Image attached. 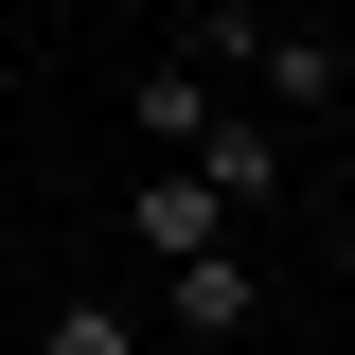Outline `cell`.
<instances>
[{
  "mask_svg": "<svg viewBox=\"0 0 355 355\" xmlns=\"http://www.w3.org/2000/svg\"><path fill=\"white\" fill-rule=\"evenodd\" d=\"M249 320H266V266H249V249H196V266H178V338H196V355L249 338Z\"/></svg>",
  "mask_w": 355,
  "mask_h": 355,
  "instance_id": "3957f363",
  "label": "cell"
},
{
  "mask_svg": "<svg viewBox=\"0 0 355 355\" xmlns=\"http://www.w3.org/2000/svg\"><path fill=\"white\" fill-rule=\"evenodd\" d=\"M142 142H160V160H196V142H214V71H196V53H160V71H142Z\"/></svg>",
  "mask_w": 355,
  "mask_h": 355,
  "instance_id": "277c9868",
  "label": "cell"
},
{
  "mask_svg": "<svg viewBox=\"0 0 355 355\" xmlns=\"http://www.w3.org/2000/svg\"><path fill=\"white\" fill-rule=\"evenodd\" d=\"M338 89H355V36H338Z\"/></svg>",
  "mask_w": 355,
  "mask_h": 355,
  "instance_id": "ba28073f",
  "label": "cell"
},
{
  "mask_svg": "<svg viewBox=\"0 0 355 355\" xmlns=\"http://www.w3.org/2000/svg\"><path fill=\"white\" fill-rule=\"evenodd\" d=\"M142 355H196V338H142Z\"/></svg>",
  "mask_w": 355,
  "mask_h": 355,
  "instance_id": "52a82bcc",
  "label": "cell"
},
{
  "mask_svg": "<svg viewBox=\"0 0 355 355\" xmlns=\"http://www.w3.org/2000/svg\"><path fill=\"white\" fill-rule=\"evenodd\" d=\"M125 231H142V249H160V266H196V249H231V196H214V178H196V160H160V178H142V196H125Z\"/></svg>",
  "mask_w": 355,
  "mask_h": 355,
  "instance_id": "6da1fadb",
  "label": "cell"
},
{
  "mask_svg": "<svg viewBox=\"0 0 355 355\" xmlns=\"http://www.w3.org/2000/svg\"><path fill=\"white\" fill-rule=\"evenodd\" d=\"M36 355H142V320H125V302H53V320H36Z\"/></svg>",
  "mask_w": 355,
  "mask_h": 355,
  "instance_id": "8992f818",
  "label": "cell"
},
{
  "mask_svg": "<svg viewBox=\"0 0 355 355\" xmlns=\"http://www.w3.org/2000/svg\"><path fill=\"white\" fill-rule=\"evenodd\" d=\"M196 178L231 196V231H249V214H284V125H266V107H214V142H196Z\"/></svg>",
  "mask_w": 355,
  "mask_h": 355,
  "instance_id": "7a4b0ae2",
  "label": "cell"
},
{
  "mask_svg": "<svg viewBox=\"0 0 355 355\" xmlns=\"http://www.w3.org/2000/svg\"><path fill=\"white\" fill-rule=\"evenodd\" d=\"M249 89L266 107H320V89H338V36H249Z\"/></svg>",
  "mask_w": 355,
  "mask_h": 355,
  "instance_id": "5b68a950",
  "label": "cell"
}]
</instances>
